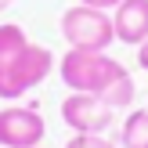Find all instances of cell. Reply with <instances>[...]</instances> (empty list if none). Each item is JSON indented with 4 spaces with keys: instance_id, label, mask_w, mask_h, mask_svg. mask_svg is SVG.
Instances as JSON below:
<instances>
[{
    "instance_id": "obj_11",
    "label": "cell",
    "mask_w": 148,
    "mask_h": 148,
    "mask_svg": "<svg viewBox=\"0 0 148 148\" xmlns=\"http://www.w3.org/2000/svg\"><path fill=\"white\" fill-rule=\"evenodd\" d=\"M137 65L148 72V40H145V43H137Z\"/></svg>"
},
{
    "instance_id": "obj_1",
    "label": "cell",
    "mask_w": 148,
    "mask_h": 148,
    "mask_svg": "<svg viewBox=\"0 0 148 148\" xmlns=\"http://www.w3.org/2000/svg\"><path fill=\"white\" fill-rule=\"evenodd\" d=\"M58 76H62L65 90L98 94L112 108H130L134 94H137L134 76L127 72V65L116 62L108 51H76V47H69L62 54V62H58Z\"/></svg>"
},
{
    "instance_id": "obj_3",
    "label": "cell",
    "mask_w": 148,
    "mask_h": 148,
    "mask_svg": "<svg viewBox=\"0 0 148 148\" xmlns=\"http://www.w3.org/2000/svg\"><path fill=\"white\" fill-rule=\"evenodd\" d=\"M54 72V51L40 47V43H29L22 54H14L11 62L0 69V101H18L29 90L43 83V79Z\"/></svg>"
},
{
    "instance_id": "obj_9",
    "label": "cell",
    "mask_w": 148,
    "mask_h": 148,
    "mask_svg": "<svg viewBox=\"0 0 148 148\" xmlns=\"http://www.w3.org/2000/svg\"><path fill=\"white\" fill-rule=\"evenodd\" d=\"M65 148H119L116 141H108L105 134H72Z\"/></svg>"
},
{
    "instance_id": "obj_2",
    "label": "cell",
    "mask_w": 148,
    "mask_h": 148,
    "mask_svg": "<svg viewBox=\"0 0 148 148\" xmlns=\"http://www.w3.org/2000/svg\"><path fill=\"white\" fill-rule=\"evenodd\" d=\"M62 29L65 43L76 51H108L116 43V25H112V14L101 11V7L90 4H72L62 11Z\"/></svg>"
},
{
    "instance_id": "obj_5",
    "label": "cell",
    "mask_w": 148,
    "mask_h": 148,
    "mask_svg": "<svg viewBox=\"0 0 148 148\" xmlns=\"http://www.w3.org/2000/svg\"><path fill=\"white\" fill-rule=\"evenodd\" d=\"M47 134V123L36 105H7L0 108V148H36Z\"/></svg>"
},
{
    "instance_id": "obj_4",
    "label": "cell",
    "mask_w": 148,
    "mask_h": 148,
    "mask_svg": "<svg viewBox=\"0 0 148 148\" xmlns=\"http://www.w3.org/2000/svg\"><path fill=\"white\" fill-rule=\"evenodd\" d=\"M62 119L76 134H105L116 123V108L108 101H101L98 94H76L69 90L62 101Z\"/></svg>"
},
{
    "instance_id": "obj_13",
    "label": "cell",
    "mask_w": 148,
    "mask_h": 148,
    "mask_svg": "<svg viewBox=\"0 0 148 148\" xmlns=\"http://www.w3.org/2000/svg\"><path fill=\"white\" fill-rule=\"evenodd\" d=\"M36 148H43V145H36Z\"/></svg>"
},
{
    "instance_id": "obj_10",
    "label": "cell",
    "mask_w": 148,
    "mask_h": 148,
    "mask_svg": "<svg viewBox=\"0 0 148 148\" xmlns=\"http://www.w3.org/2000/svg\"><path fill=\"white\" fill-rule=\"evenodd\" d=\"M79 4H90V7H101V11H116L123 0H79Z\"/></svg>"
},
{
    "instance_id": "obj_8",
    "label": "cell",
    "mask_w": 148,
    "mask_h": 148,
    "mask_svg": "<svg viewBox=\"0 0 148 148\" xmlns=\"http://www.w3.org/2000/svg\"><path fill=\"white\" fill-rule=\"evenodd\" d=\"M25 47H29L25 29L14 25V22H4V25H0V69H4V65L11 62L14 54H22Z\"/></svg>"
},
{
    "instance_id": "obj_6",
    "label": "cell",
    "mask_w": 148,
    "mask_h": 148,
    "mask_svg": "<svg viewBox=\"0 0 148 148\" xmlns=\"http://www.w3.org/2000/svg\"><path fill=\"white\" fill-rule=\"evenodd\" d=\"M116 43H145L148 40V0H123L112 11Z\"/></svg>"
},
{
    "instance_id": "obj_12",
    "label": "cell",
    "mask_w": 148,
    "mask_h": 148,
    "mask_svg": "<svg viewBox=\"0 0 148 148\" xmlns=\"http://www.w3.org/2000/svg\"><path fill=\"white\" fill-rule=\"evenodd\" d=\"M14 4V0H0V11H7V7H11Z\"/></svg>"
},
{
    "instance_id": "obj_7",
    "label": "cell",
    "mask_w": 148,
    "mask_h": 148,
    "mask_svg": "<svg viewBox=\"0 0 148 148\" xmlns=\"http://www.w3.org/2000/svg\"><path fill=\"white\" fill-rule=\"evenodd\" d=\"M119 148H148V108H130L119 127Z\"/></svg>"
}]
</instances>
